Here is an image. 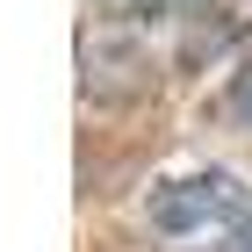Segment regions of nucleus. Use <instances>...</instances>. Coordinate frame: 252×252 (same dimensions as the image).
Masks as SVG:
<instances>
[{"mask_svg":"<svg viewBox=\"0 0 252 252\" xmlns=\"http://www.w3.org/2000/svg\"><path fill=\"white\" fill-rule=\"evenodd\" d=\"M144 223L173 245H202V238H223V231H245L252 223V202H245V180L209 166V173H173L158 180L152 202H144Z\"/></svg>","mask_w":252,"mask_h":252,"instance_id":"1","label":"nucleus"},{"mask_svg":"<svg viewBox=\"0 0 252 252\" xmlns=\"http://www.w3.org/2000/svg\"><path fill=\"white\" fill-rule=\"evenodd\" d=\"M252 36V0H194L188 7V58H223L231 43Z\"/></svg>","mask_w":252,"mask_h":252,"instance_id":"2","label":"nucleus"},{"mask_svg":"<svg viewBox=\"0 0 252 252\" xmlns=\"http://www.w3.org/2000/svg\"><path fill=\"white\" fill-rule=\"evenodd\" d=\"M223 116H231L238 130H252V65L231 79V94H223Z\"/></svg>","mask_w":252,"mask_h":252,"instance_id":"3","label":"nucleus"},{"mask_svg":"<svg viewBox=\"0 0 252 252\" xmlns=\"http://www.w3.org/2000/svg\"><path fill=\"white\" fill-rule=\"evenodd\" d=\"M116 15H188L194 0H108Z\"/></svg>","mask_w":252,"mask_h":252,"instance_id":"4","label":"nucleus"},{"mask_svg":"<svg viewBox=\"0 0 252 252\" xmlns=\"http://www.w3.org/2000/svg\"><path fill=\"white\" fill-rule=\"evenodd\" d=\"M231 252H252V223H245V231H238V238H231Z\"/></svg>","mask_w":252,"mask_h":252,"instance_id":"5","label":"nucleus"}]
</instances>
